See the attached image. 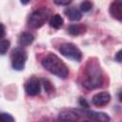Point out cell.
<instances>
[{"instance_id":"1","label":"cell","mask_w":122,"mask_h":122,"mask_svg":"<svg viewBox=\"0 0 122 122\" xmlns=\"http://www.w3.org/2000/svg\"><path fill=\"white\" fill-rule=\"evenodd\" d=\"M103 83V73L101 67L95 58H90L86 64L82 86L88 90H93L101 87Z\"/></svg>"},{"instance_id":"2","label":"cell","mask_w":122,"mask_h":122,"mask_svg":"<svg viewBox=\"0 0 122 122\" xmlns=\"http://www.w3.org/2000/svg\"><path fill=\"white\" fill-rule=\"evenodd\" d=\"M42 66L55 76L66 79L69 75V68L67 65L54 53H49L42 58Z\"/></svg>"},{"instance_id":"24","label":"cell","mask_w":122,"mask_h":122,"mask_svg":"<svg viewBox=\"0 0 122 122\" xmlns=\"http://www.w3.org/2000/svg\"><path fill=\"white\" fill-rule=\"evenodd\" d=\"M28 3H29V1H21V4H24V5H26Z\"/></svg>"},{"instance_id":"9","label":"cell","mask_w":122,"mask_h":122,"mask_svg":"<svg viewBox=\"0 0 122 122\" xmlns=\"http://www.w3.org/2000/svg\"><path fill=\"white\" fill-rule=\"evenodd\" d=\"M109 12L111 16L118 21H122V1H113L110 5Z\"/></svg>"},{"instance_id":"15","label":"cell","mask_w":122,"mask_h":122,"mask_svg":"<svg viewBox=\"0 0 122 122\" xmlns=\"http://www.w3.org/2000/svg\"><path fill=\"white\" fill-rule=\"evenodd\" d=\"M10 42L7 39H2L1 42H0V51H1V54H5L6 51L9 50L10 48Z\"/></svg>"},{"instance_id":"4","label":"cell","mask_w":122,"mask_h":122,"mask_svg":"<svg viewBox=\"0 0 122 122\" xmlns=\"http://www.w3.org/2000/svg\"><path fill=\"white\" fill-rule=\"evenodd\" d=\"M28 55L26 51L21 48L17 47L11 51V66L16 71H22L25 68V64L27 61Z\"/></svg>"},{"instance_id":"10","label":"cell","mask_w":122,"mask_h":122,"mask_svg":"<svg viewBox=\"0 0 122 122\" xmlns=\"http://www.w3.org/2000/svg\"><path fill=\"white\" fill-rule=\"evenodd\" d=\"M57 122H80L78 113L74 111H63L58 116Z\"/></svg>"},{"instance_id":"13","label":"cell","mask_w":122,"mask_h":122,"mask_svg":"<svg viewBox=\"0 0 122 122\" xmlns=\"http://www.w3.org/2000/svg\"><path fill=\"white\" fill-rule=\"evenodd\" d=\"M34 40V37L31 33L30 32H23L20 37H19V44L21 46H29L30 44H31Z\"/></svg>"},{"instance_id":"14","label":"cell","mask_w":122,"mask_h":122,"mask_svg":"<svg viewBox=\"0 0 122 122\" xmlns=\"http://www.w3.org/2000/svg\"><path fill=\"white\" fill-rule=\"evenodd\" d=\"M64 20L59 14H54L50 19V26L53 29H60L63 26Z\"/></svg>"},{"instance_id":"12","label":"cell","mask_w":122,"mask_h":122,"mask_svg":"<svg viewBox=\"0 0 122 122\" xmlns=\"http://www.w3.org/2000/svg\"><path fill=\"white\" fill-rule=\"evenodd\" d=\"M85 31H86V27L84 25H80V24H73L68 28V32L73 36L84 33Z\"/></svg>"},{"instance_id":"17","label":"cell","mask_w":122,"mask_h":122,"mask_svg":"<svg viewBox=\"0 0 122 122\" xmlns=\"http://www.w3.org/2000/svg\"><path fill=\"white\" fill-rule=\"evenodd\" d=\"M1 122H14V119L10 113L2 112L1 113Z\"/></svg>"},{"instance_id":"6","label":"cell","mask_w":122,"mask_h":122,"mask_svg":"<svg viewBox=\"0 0 122 122\" xmlns=\"http://www.w3.org/2000/svg\"><path fill=\"white\" fill-rule=\"evenodd\" d=\"M76 113H80L94 122H110L111 118L106 112L90 111V110H73Z\"/></svg>"},{"instance_id":"21","label":"cell","mask_w":122,"mask_h":122,"mask_svg":"<svg viewBox=\"0 0 122 122\" xmlns=\"http://www.w3.org/2000/svg\"><path fill=\"white\" fill-rule=\"evenodd\" d=\"M79 102H80V105H81L83 108H88V107H89V104L87 103L86 99H84V98H80V99H79Z\"/></svg>"},{"instance_id":"25","label":"cell","mask_w":122,"mask_h":122,"mask_svg":"<svg viewBox=\"0 0 122 122\" xmlns=\"http://www.w3.org/2000/svg\"><path fill=\"white\" fill-rule=\"evenodd\" d=\"M84 122H91V121H84Z\"/></svg>"},{"instance_id":"16","label":"cell","mask_w":122,"mask_h":122,"mask_svg":"<svg viewBox=\"0 0 122 122\" xmlns=\"http://www.w3.org/2000/svg\"><path fill=\"white\" fill-rule=\"evenodd\" d=\"M92 8V4L90 2V1H84L80 4V10L84 12H87V11H90Z\"/></svg>"},{"instance_id":"5","label":"cell","mask_w":122,"mask_h":122,"mask_svg":"<svg viewBox=\"0 0 122 122\" xmlns=\"http://www.w3.org/2000/svg\"><path fill=\"white\" fill-rule=\"evenodd\" d=\"M59 51L65 57L79 62L82 59V52L81 51L72 43H64L60 46Z\"/></svg>"},{"instance_id":"8","label":"cell","mask_w":122,"mask_h":122,"mask_svg":"<svg viewBox=\"0 0 122 122\" xmlns=\"http://www.w3.org/2000/svg\"><path fill=\"white\" fill-rule=\"evenodd\" d=\"M111 100V94L107 92H98L96 94H94L92 96V102L93 105L97 106V107H102L107 105Z\"/></svg>"},{"instance_id":"20","label":"cell","mask_w":122,"mask_h":122,"mask_svg":"<svg viewBox=\"0 0 122 122\" xmlns=\"http://www.w3.org/2000/svg\"><path fill=\"white\" fill-rule=\"evenodd\" d=\"M71 0H67V1H58V0H55L54 1V4L56 5H60V6H67L69 4H71Z\"/></svg>"},{"instance_id":"7","label":"cell","mask_w":122,"mask_h":122,"mask_svg":"<svg viewBox=\"0 0 122 122\" xmlns=\"http://www.w3.org/2000/svg\"><path fill=\"white\" fill-rule=\"evenodd\" d=\"M40 90H41L40 81L35 77L30 78L25 84V91H26L27 94H29L30 96H34V95L39 94Z\"/></svg>"},{"instance_id":"23","label":"cell","mask_w":122,"mask_h":122,"mask_svg":"<svg viewBox=\"0 0 122 122\" xmlns=\"http://www.w3.org/2000/svg\"><path fill=\"white\" fill-rule=\"evenodd\" d=\"M118 99H119L120 102H122V90L118 92Z\"/></svg>"},{"instance_id":"19","label":"cell","mask_w":122,"mask_h":122,"mask_svg":"<svg viewBox=\"0 0 122 122\" xmlns=\"http://www.w3.org/2000/svg\"><path fill=\"white\" fill-rule=\"evenodd\" d=\"M115 61L118 62V63H122V50L118 51L115 54V57H114Z\"/></svg>"},{"instance_id":"22","label":"cell","mask_w":122,"mask_h":122,"mask_svg":"<svg viewBox=\"0 0 122 122\" xmlns=\"http://www.w3.org/2000/svg\"><path fill=\"white\" fill-rule=\"evenodd\" d=\"M1 38L3 39L4 38V36H5V26H4V24H1Z\"/></svg>"},{"instance_id":"11","label":"cell","mask_w":122,"mask_h":122,"mask_svg":"<svg viewBox=\"0 0 122 122\" xmlns=\"http://www.w3.org/2000/svg\"><path fill=\"white\" fill-rule=\"evenodd\" d=\"M64 13L67 15V17L71 21H79L82 18V13L79 10H77L74 7L67 8L64 10Z\"/></svg>"},{"instance_id":"18","label":"cell","mask_w":122,"mask_h":122,"mask_svg":"<svg viewBox=\"0 0 122 122\" xmlns=\"http://www.w3.org/2000/svg\"><path fill=\"white\" fill-rule=\"evenodd\" d=\"M42 82H43V86H44V89H45V91L47 92H51L52 91V85L51 84V82L49 81V80H47V79H42Z\"/></svg>"},{"instance_id":"3","label":"cell","mask_w":122,"mask_h":122,"mask_svg":"<svg viewBox=\"0 0 122 122\" xmlns=\"http://www.w3.org/2000/svg\"><path fill=\"white\" fill-rule=\"evenodd\" d=\"M48 18H49V10H47L45 9L36 10L29 16L28 25L30 28L38 29L45 24V22L47 21Z\"/></svg>"}]
</instances>
